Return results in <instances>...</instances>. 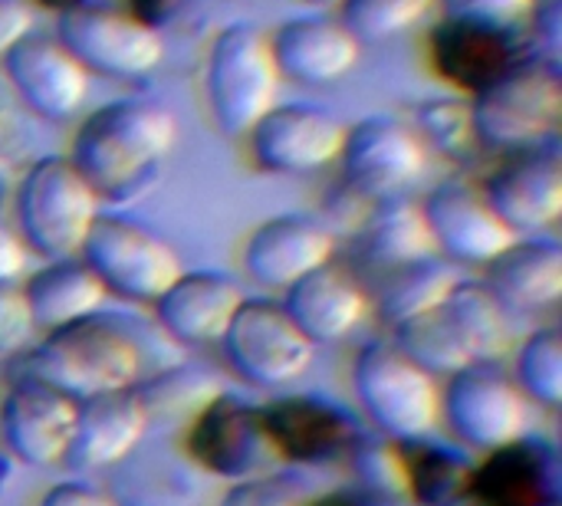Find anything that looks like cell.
<instances>
[{"instance_id":"obj_1","label":"cell","mask_w":562,"mask_h":506,"mask_svg":"<svg viewBox=\"0 0 562 506\" xmlns=\"http://www.w3.org/2000/svg\"><path fill=\"white\" fill-rule=\"evenodd\" d=\"M158 339H165V333L155 326V319L145 323L135 313H112L102 306L86 319L43 333L36 346L20 352L23 362L16 375H30L69 395L72 402L128 392L158 372L151 366V359H165V352L155 346Z\"/></svg>"},{"instance_id":"obj_2","label":"cell","mask_w":562,"mask_h":506,"mask_svg":"<svg viewBox=\"0 0 562 506\" xmlns=\"http://www.w3.org/2000/svg\"><path fill=\"white\" fill-rule=\"evenodd\" d=\"M178 145L175 112L148 95H122L79 119L66 158L92 188L99 204L128 207L142 201Z\"/></svg>"},{"instance_id":"obj_3","label":"cell","mask_w":562,"mask_h":506,"mask_svg":"<svg viewBox=\"0 0 562 506\" xmlns=\"http://www.w3.org/2000/svg\"><path fill=\"white\" fill-rule=\"evenodd\" d=\"M352 392L379 438L412 445L431 438L441 421V385L418 369L389 336L369 339L352 359Z\"/></svg>"},{"instance_id":"obj_4","label":"cell","mask_w":562,"mask_h":506,"mask_svg":"<svg viewBox=\"0 0 562 506\" xmlns=\"http://www.w3.org/2000/svg\"><path fill=\"white\" fill-rule=\"evenodd\" d=\"M481 151L507 155L557 138L562 122V59L527 53L501 79L471 95Z\"/></svg>"},{"instance_id":"obj_5","label":"cell","mask_w":562,"mask_h":506,"mask_svg":"<svg viewBox=\"0 0 562 506\" xmlns=\"http://www.w3.org/2000/svg\"><path fill=\"white\" fill-rule=\"evenodd\" d=\"M102 204L66 155L26 161L13 188V224L26 254L40 260L79 257Z\"/></svg>"},{"instance_id":"obj_6","label":"cell","mask_w":562,"mask_h":506,"mask_svg":"<svg viewBox=\"0 0 562 506\" xmlns=\"http://www.w3.org/2000/svg\"><path fill=\"white\" fill-rule=\"evenodd\" d=\"M280 72L270 53V36L247 20L221 26L204 53V105L217 132L244 138L250 125L277 105Z\"/></svg>"},{"instance_id":"obj_7","label":"cell","mask_w":562,"mask_h":506,"mask_svg":"<svg viewBox=\"0 0 562 506\" xmlns=\"http://www.w3.org/2000/svg\"><path fill=\"white\" fill-rule=\"evenodd\" d=\"M79 260L95 273L105 296L128 306H151L184 270L178 250L125 211H99L79 247Z\"/></svg>"},{"instance_id":"obj_8","label":"cell","mask_w":562,"mask_h":506,"mask_svg":"<svg viewBox=\"0 0 562 506\" xmlns=\"http://www.w3.org/2000/svg\"><path fill=\"white\" fill-rule=\"evenodd\" d=\"M217 346L227 372L240 385L263 392L296 385L316 359V346L273 296H244Z\"/></svg>"},{"instance_id":"obj_9","label":"cell","mask_w":562,"mask_h":506,"mask_svg":"<svg viewBox=\"0 0 562 506\" xmlns=\"http://www.w3.org/2000/svg\"><path fill=\"white\" fill-rule=\"evenodd\" d=\"M53 36L89 72V79L102 76L112 82H145L165 63L161 33L99 0L56 13Z\"/></svg>"},{"instance_id":"obj_10","label":"cell","mask_w":562,"mask_h":506,"mask_svg":"<svg viewBox=\"0 0 562 506\" xmlns=\"http://www.w3.org/2000/svg\"><path fill=\"white\" fill-rule=\"evenodd\" d=\"M441 421L474 454H491L527 435L530 402L501 362H471L441 385Z\"/></svg>"},{"instance_id":"obj_11","label":"cell","mask_w":562,"mask_h":506,"mask_svg":"<svg viewBox=\"0 0 562 506\" xmlns=\"http://www.w3.org/2000/svg\"><path fill=\"white\" fill-rule=\"evenodd\" d=\"M336 165L339 181L375 204L408 198L428 171V148L405 119L369 112L346 125Z\"/></svg>"},{"instance_id":"obj_12","label":"cell","mask_w":562,"mask_h":506,"mask_svg":"<svg viewBox=\"0 0 562 506\" xmlns=\"http://www.w3.org/2000/svg\"><path fill=\"white\" fill-rule=\"evenodd\" d=\"M184 454L204 474L237 484L280 468L260 418V405L240 392H217L188 425Z\"/></svg>"},{"instance_id":"obj_13","label":"cell","mask_w":562,"mask_h":506,"mask_svg":"<svg viewBox=\"0 0 562 506\" xmlns=\"http://www.w3.org/2000/svg\"><path fill=\"white\" fill-rule=\"evenodd\" d=\"M267 441L280 464L316 468L346 464L359 438L366 435L362 421L342 402L319 392L277 395L260 405Z\"/></svg>"},{"instance_id":"obj_14","label":"cell","mask_w":562,"mask_h":506,"mask_svg":"<svg viewBox=\"0 0 562 506\" xmlns=\"http://www.w3.org/2000/svg\"><path fill=\"white\" fill-rule=\"evenodd\" d=\"M530 46L524 23H484L464 16H438L425 40V56L431 72L458 95H477L494 79H501L514 63H520Z\"/></svg>"},{"instance_id":"obj_15","label":"cell","mask_w":562,"mask_h":506,"mask_svg":"<svg viewBox=\"0 0 562 506\" xmlns=\"http://www.w3.org/2000/svg\"><path fill=\"white\" fill-rule=\"evenodd\" d=\"M342 119L316 102H277L267 109L250 132L247 158L260 175L300 178L336 165L342 148Z\"/></svg>"},{"instance_id":"obj_16","label":"cell","mask_w":562,"mask_h":506,"mask_svg":"<svg viewBox=\"0 0 562 506\" xmlns=\"http://www.w3.org/2000/svg\"><path fill=\"white\" fill-rule=\"evenodd\" d=\"M481 194L514 237L550 230L562 214L560 135L501 155L484 175Z\"/></svg>"},{"instance_id":"obj_17","label":"cell","mask_w":562,"mask_h":506,"mask_svg":"<svg viewBox=\"0 0 562 506\" xmlns=\"http://www.w3.org/2000/svg\"><path fill=\"white\" fill-rule=\"evenodd\" d=\"M418 207L435 240V254H441L454 267L484 270L514 240V234L484 201L481 184H474L464 175L438 181L418 201Z\"/></svg>"},{"instance_id":"obj_18","label":"cell","mask_w":562,"mask_h":506,"mask_svg":"<svg viewBox=\"0 0 562 506\" xmlns=\"http://www.w3.org/2000/svg\"><path fill=\"white\" fill-rule=\"evenodd\" d=\"M0 79L40 122H69L89 95V72L53 33H26L3 59Z\"/></svg>"},{"instance_id":"obj_19","label":"cell","mask_w":562,"mask_h":506,"mask_svg":"<svg viewBox=\"0 0 562 506\" xmlns=\"http://www.w3.org/2000/svg\"><path fill=\"white\" fill-rule=\"evenodd\" d=\"M76 405L69 395L30 379L13 375L0 398V441L3 451L33 471H49L63 464L72 438Z\"/></svg>"},{"instance_id":"obj_20","label":"cell","mask_w":562,"mask_h":506,"mask_svg":"<svg viewBox=\"0 0 562 506\" xmlns=\"http://www.w3.org/2000/svg\"><path fill=\"white\" fill-rule=\"evenodd\" d=\"M339 240L316 214L286 211L260 221L244 244V273L260 290L283 293L306 273L336 260Z\"/></svg>"},{"instance_id":"obj_21","label":"cell","mask_w":562,"mask_h":506,"mask_svg":"<svg viewBox=\"0 0 562 506\" xmlns=\"http://www.w3.org/2000/svg\"><path fill=\"white\" fill-rule=\"evenodd\" d=\"M468 501L474 506H560V451L543 435H524L474 464Z\"/></svg>"},{"instance_id":"obj_22","label":"cell","mask_w":562,"mask_h":506,"mask_svg":"<svg viewBox=\"0 0 562 506\" xmlns=\"http://www.w3.org/2000/svg\"><path fill=\"white\" fill-rule=\"evenodd\" d=\"M244 300L240 283L214 267L181 270L171 286L151 303V319L178 349L217 346L231 316Z\"/></svg>"},{"instance_id":"obj_23","label":"cell","mask_w":562,"mask_h":506,"mask_svg":"<svg viewBox=\"0 0 562 506\" xmlns=\"http://www.w3.org/2000/svg\"><path fill=\"white\" fill-rule=\"evenodd\" d=\"M270 36V53L280 79L296 86H333L346 79L362 53V43L336 13H306L283 20Z\"/></svg>"},{"instance_id":"obj_24","label":"cell","mask_w":562,"mask_h":506,"mask_svg":"<svg viewBox=\"0 0 562 506\" xmlns=\"http://www.w3.org/2000/svg\"><path fill=\"white\" fill-rule=\"evenodd\" d=\"M145 431H148V415L135 389L86 398L76 405L72 438L59 468L72 471L76 477L109 471L142 445Z\"/></svg>"},{"instance_id":"obj_25","label":"cell","mask_w":562,"mask_h":506,"mask_svg":"<svg viewBox=\"0 0 562 506\" xmlns=\"http://www.w3.org/2000/svg\"><path fill=\"white\" fill-rule=\"evenodd\" d=\"M280 303L313 346H336L349 339L372 310L369 290L362 286L359 273L336 260L323 263L319 270L283 290Z\"/></svg>"},{"instance_id":"obj_26","label":"cell","mask_w":562,"mask_h":506,"mask_svg":"<svg viewBox=\"0 0 562 506\" xmlns=\"http://www.w3.org/2000/svg\"><path fill=\"white\" fill-rule=\"evenodd\" d=\"M497 303L514 313H547L562 300V244L550 234L514 237L481 280Z\"/></svg>"},{"instance_id":"obj_27","label":"cell","mask_w":562,"mask_h":506,"mask_svg":"<svg viewBox=\"0 0 562 506\" xmlns=\"http://www.w3.org/2000/svg\"><path fill=\"white\" fill-rule=\"evenodd\" d=\"M349 244L356 250V263L372 277L392 273L435 254V240L428 234L422 207L408 198L375 201Z\"/></svg>"},{"instance_id":"obj_28","label":"cell","mask_w":562,"mask_h":506,"mask_svg":"<svg viewBox=\"0 0 562 506\" xmlns=\"http://www.w3.org/2000/svg\"><path fill=\"white\" fill-rule=\"evenodd\" d=\"M20 290H23V300L30 306L36 333L69 326V323L86 319L105 306L102 283L95 280V273L79 257L43 260V267L26 273Z\"/></svg>"},{"instance_id":"obj_29","label":"cell","mask_w":562,"mask_h":506,"mask_svg":"<svg viewBox=\"0 0 562 506\" xmlns=\"http://www.w3.org/2000/svg\"><path fill=\"white\" fill-rule=\"evenodd\" d=\"M441 313L471 362H501L514 349L510 313L481 280H458L441 303Z\"/></svg>"},{"instance_id":"obj_30","label":"cell","mask_w":562,"mask_h":506,"mask_svg":"<svg viewBox=\"0 0 562 506\" xmlns=\"http://www.w3.org/2000/svg\"><path fill=\"white\" fill-rule=\"evenodd\" d=\"M458 280H461L458 267L441 254H431L425 260L375 277V293L369 296V306H375L382 326L392 329L405 319L438 310L448 300V293L458 286Z\"/></svg>"},{"instance_id":"obj_31","label":"cell","mask_w":562,"mask_h":506,"mask_svg":"<svg viewBox=\"0 0 562 506\" xmlns=\"http://www.w3.org/2000/svg\"><path fill=\"white\" fill-rule=\"evenodd\" d=\"M402 448L405 471V501L415 506H454L471 487L474 461L468 451L441 445L435 438H422Z\"/></svg>"},{"instance_id":"obj_32","label":"cell","mask_w":562,"mask_h":506,"mask_svg":"<svg viewBox=\"0 0 562 506\" xmlns=\"http://www.w3.org/2000/svg\"><path fill=\"white\" fill-rule=\"evenodd\" d=\"M217 392H224L221 375L191 359H178L135 385V395L148 415V425L151 421H184L188 425Z\"/></svg>"},{"instance_id":"obj_33","label":"cell","mask_w":562,"mask_h":506,"mask_svg":"<svg viewBox=\"0 0 562 506\" xmlns=\"http://www.w3.org/2000/svg\"><path fill=\"white\" fill-rule=\"evenodd\" d=\"M415 135L422 145L454 165H468L481 155V145L474 138V119H471V99L448 92V95H428L412 109Z\"/></svg>"},{"instance_id":"obj_34","label":"cell","mask_w":562,"mask_h":506,"mask_svg":"<svg viewBox=\"0 0 562 506\" xmlns=\"http://www.w3.org/2000/svg\"><path fill=\"white\" fill-rule=\"evenodd\" d=\"M530 405L557 412L562 405V336L557 326H540L514 346V375Z\"/></svg>"},{"instance_id":"obj_35","label":"cell","mask_w":562,"mask_h":506,"mask_svg":"<svg viewBox=\"0 0 562 506\" xmlns=\"http://www.w3.org/2000/svg\"><path fill=\"white\" fill-rule=\"evenodd\" d=\"M389 333H392L389 339H392L418 369H425V372L435 375V379H448V375H454L458 369L471 366V359H468V352L461 349L458 336L451 333V326H448L441 306L431 310V313H422V316H415V319H405V323L392 326Z\"/></svg>"},{"instance_id":"obj_36","label":"cell","mask_w":562,"mask_h":506,"mask_svg":"<svg viewBox=\"0 0 562 506\" xmlns=\"http://www.w3.org/2000/svg\"><path fill=\"white\" fill-rule=\"evenodd\" d=\"M438 10V0H342L336 16L342 26L366 46V43H389Z\"/></svg>"},{"instance_id":"obj_37","label":"cell","mask_w":562,"mask_h":506,"mask_svg":"<svg viewBox=\"0 0 562 506\" xmlns=\"http://www.w3.org/2000/svg\"><path fill=\"white\" fill-rule=\"evenodd\" d=\"M323 491H326L323 471L280 464L273 471L231 484V491L217 506H306Z\"/></svg>"},{"instance_id":"obj_38","label":"cell","mask_w":562,"mask_h":506,"mask_svg":"<svg viewBox=\"0 0 562 506\" xmlns=\"http://www.w3.org/2000/svg\"><path fill=\"white\" fill-rule=\"evenodd\" d=\"M346 468L356 477V487L379 501L382 506L405 504V471H402V448L389 438H379L375 431L362 435L352 454L346 458Z\"/></svg>"},{"instance_id":"obj_39","label":"cell","mask_w":562,"mask_h":506,"mask_svg":"<svg viewBox=\"0 0 562 506\" xmlns=\"http://www.w3.org/2000/svg\"><path fill=\"white\" fill-rule=\"evenodd\" d=\"M36 336L30 306L16 280H0V359H16Z\"/></svg>"},{"instance_id":"obj_40","label":"cell","mask_w":562,"mask_h":506,"mask_svg":"<svg viewBox=\"0 0 562 506\" xmlns=\"http://www.w3.org/2000/svg\"><path fill=\"white\" fill-rule=\"evenodd\" d=\"M36 122L20 99L10 92V86L0 79V165H20L33 161V125Z\"/></svg>"},{"instance_id":"obj_41","label":"cell","mask_w":562,"mask_h":506,"mask_svg":"<svg viewBox=\"0 0 562 506\" xmlns=\"http://www.w3.org/2000/svg\"><path fill=\"white\" fill-rule=\"evenodd\" d=\"M369 207H372V201L359 198L352 188H346V184L339 181V184L323 198V211H319L316 217H319V221L326 224V230L339 240V237H352V234L362 227Z\"/></svg>"},{"instance_id":"obj_42","label":"cell","mask_w":562,"mask_h":506,"mask_svg":"<svg viewBox=\"0 0 562 506\" xmlns=\"http://www.w3.org/2000/svg\"><path fill=\"white\" fill-rule=\"evenodd\" d=\"M524 30L537 53L562 59V0H530Z\"/></svg>"},{"instance_id":"obj_43","label":"cell","mask_w":562,"mask_h":506,"mask_svg":"<svg viewBox=\"0 0 562 506\" xmlns=\"http://www.w3.org/2000/svg\"><path fill=\"white\" fill-rule=\"evenodd\" d=\"M527 7L530 0H438L441 16H464V20H484L504 26L524 23Z\"/></svg>"},{"instance_id":"obj_44","label":"cell","mask_w":562,"mask_h":506,"mask_svg":"<svg viewBox=\"0 0 562 506\" xmlns=\"http://www.w3.org/2000/svg\"><path fill=\"white\" fill-rule=\"evenodd\" d=\"M36 506H119V501L95 481L72 474L69 481H56Z\"/></svg>"},{"instance_id":"obj_45","label":"cell","mask_w":562,"mask_h":506,"mask_svg":"<svg viewBox=\"0 0 562 506\" xmlns=\"http://www.w3.org/2000/svg\"><path fill=\"white\" fill-rule=\"evenodd\" d=\"M194 0H125V13L135 16L142 26L165 33L171 26H178L188 13H191Z\"/></svg>"},{"instance_id":"obj_46","label":"cell","mask_w":562,"mask_h":506,"mask_svg":"<svg viewBox=\"0 0 562 506\" xmlns=\"http://www.w3.org/2000/svg\"><path fill=\"white\" fill-rule=\"evenodd\" d=\"M36 30V7L30 0H0V59Z\"/></svg>"},{"instance_id":"obj_47","label":"cell","mask_w":562,"mask_h":506,"mask_svg":"<svg viewBox=\"0 0 562 506\" xmlns=\"http://www.w3.org/2000/svg\"><path fill=\"white\" fill-rule=\"evenodd\" d=\"M26 247L16 237V230H10L7 224H0V280H20L26 270Z\"/></svg>"},{"instance_id":"obj_48","label":"cell","mask_w":562,"mask_h":506,"mask_svg":"<svg viewBox=\"0 0 562 506\" xmlns=\"http://www.w3.org/2000/svg\"><path fill=\"white\" fill-rule=\"evenodd\" d=\"M306 506H382L379 501L366 497L359 487H326L319 497H313Z\"/></svg>"},{"instance_id":"obj_49","label":"cell","mask_w":562,"mask_h":506,"mask_svg":"<svg viewBox=\"0 0 562 506\" xmlns=\"http://www.w3.org/2000/svg\"><path fill=\"white\" fill-rule=\"evenodd\" d=\"M13 477H16V461H13L7 451H0V501H3L7 491L13 487Z\"/></svg>"},{"instance_id":"obj_50","label":"cell","mask_w":562,"mask_h":506,"mask_svg":"<svg viewBox=\"0 0 562 506\" xmlns=\"http://www.w3.org/2000/svg\"><path fill=\"white\" fill-rule=\"evenodd\" d=\"M30 3L40 7V10H49V13H63V10L86 7V3H95V0H30Z\"/></svg>"},{"instance_id":"obj_51","label":"cell","mask_w":562,"mask_h":506,"mask_svg":"<svg viewBox=\"0 0 562 506\" xmlns=\"http://www.w3.org/2000/svg\"><path fill=\"white\" fill-rule=\"evenodd\" d=\"M306 3H313V7H319V10H329V7H339L342 0H306Z\"/></svg>"},{"instance_id":"obj_52","label":"cell","mask_w":562,"mask_h":506,"mask_svg":"<svg viewBox=\"0 0 562 506\" xmlns=\"http://www.w3.org/2000/svg\"><path fill=\"white\" fill-rule=\"evenodd\" d=\"M3 201H7V181H3V175H0V207H3Z\"/></svg>"}]
</instances>
